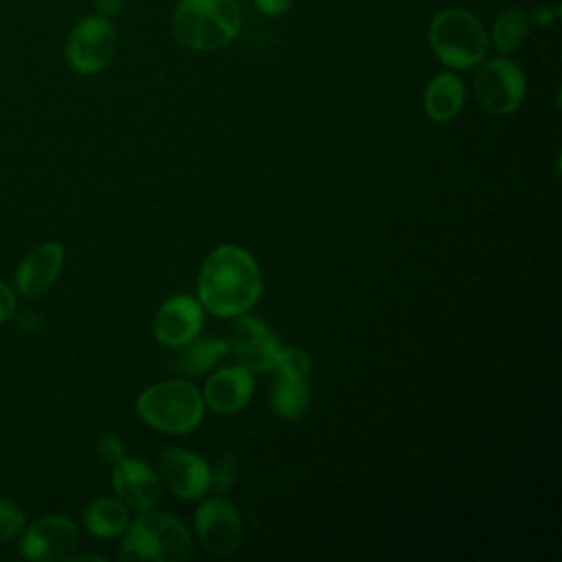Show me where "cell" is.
<instances>
[{
	"label": "cell",
	"instance_id": "7402d4cb",
	"mask_svg": "<svg viewBox=\"0 0 562 562\" xmlns=\"http://www.w3.org/2000/svg\"><path fill=\"white\" fill-rule=\"evenodd\" d=\"M22 527H24V512L9 501H0V542L18 536Z\"/></svg>",
	"mask_w": 562,
	"mask_h": 562
},
{
	"label": "cell",
	"instance_id": "9c48e42d",
	"mask_svg": "<svg viewBox=\"0 0 562 562\" xmlns=\"http://www.w3.org/2000/svg\"><path fill=\"white\" fill-rule=\"evenodd\" d=\"M193 527L200 544L217 555L233 553L244 536L235 505L224 496L204 501L193 516Z\"/></svg>",
	"mask_w": 562,
	"mask_h": 562
},
{
	"label": "cell",
	"instance_id": "83f0119b",
	"mask_svg": "<svg viewBox=\"0 0 562 562\" xmlns=\"http://www.w3.org/2000/svg\"><path fill=\"white\" fill-rule=\"evenodd\" d=\"M555 15H558V11H551L549 7H538V9L529 15V20H531L533 24H538V26H547V24H551V22L555 20Z\"/></svg>",
	"mask_w": 562,
	"mask_h": 562
},
{
	"label": "cell",
	"instance_id": "7a4b0ae2",
	"mask_svg": "<svg viewBox=\"0 0 562 562\" xmlns=\"http://www.w3.org/2000/svg\"><path fill=\"white\" fill-rule=\"evenodd\" d=\"M241 31L239 0H178L171 33L189 50L211 53L228 46Z\"/></svg>",
	"mask_w": 562,
	"mask_h": 562
},
{
	"label": "cell",
	"instance_id": "484cf974",
	"mask_svg": "<svg viewBox=\"0 0 562 562\" xmlns=\"http://www.w3.org/2000/svg\"><path fill=\"white\" fill-rule=\"evenodd\" d=\"M13 307H15L13 292L9 290L7 283L0 281V325H2L4 321H9V316L13 314Z\"/></svg>",
	"mask_w": 562,
	"mask_h": 562
},
{
	"label": "cell",
	"instance_id": "7c38bea8",
	"mask_svg": "<svg viewBox=\"0 0 562 562\" xmlns=\"http://www.w3.org/2000/svg\"><path fill=\"white\" fill-rule=\"evenodd\" d=\"M160 472L167 487L187 501L202 498L211 487L209 463L198 452L184 448H165L160 454Z\"/></svg>",
	"mask_w": 562,
	"mask_h": 562
},
{
	"label": "cell",
	"instance_id": "44dd1931",
	"mask_svg": "<svg viewBox=\"0 0 562 562\" xmlns=\"http://www.w3.org/2000/svg\"><path fill=\"white\" fill-rule=\"evenodd\" d=\"M274 369L283 378H294V380H305L310 373V358L303 349L299 347H281L277 356Z\"/></svg>",
	"mask_w": 562,
	"mask_h": 562
},
{
	"label": "cell",
	"instance_id": "e0dca14e",
	"mask_svg": "<svg viewBox=\"0 0 562 562\" xmlns=\"http://www.w3.org/2000/svg\"><path fill=\"white\" fill-rule=\"evenodd\" d=\"M180 351L173 358V364L178 371L187 375H200L209 371L213 364H217L228 353V340L226 338H193L187 345L178 347Z\"/></svg>",
	"mask_w": 562,
	"mask_h": 562
},
{
	"label": "cell",
	"instance_id": "cb8c5ba5",
	"mask_svg": "<svg viewBox=\"0 0 562 562\" xmlns=\"http://www.w3.org/2000/svg\"><path fill=\"white\" fill-rule=\"evenodd\" d=\"M99 452H101L103 461H108V463H112V465H114L119 459L125 457L123 443H121V439H119L114 432L101 435V439H99Z\"/></svg>",
	"mask_w": 562,
	"mask_h": 562
},
{
	"label": "cell",
	"instance_id": "ba28073f",
	"mask_svg": "<svg viewBox=\"0 0 562 562\" xmlns=\"http://www.w3.org/2000/svg\"><path fill=\"white\" fill-rule=\"evenodd\" d=\"M226 340L228 351H233L237 362L255 373L272 371L277 364V356L283 347L263 321L241 314L235 316Z\"/></svg>",
	"mask_w": 562,
	"mask_h": 562
},
{
	"label": "cell",
	"instance_id": "8992f818",
	"mask_svg": "<svg viewBox=\"0 0 562 562\" xmlns=\"http://www.w3.org/2000/svg\"><path fill=\"white\" fill-rule=\"evenodd\" d=\"M527 92L522 68L509 57H492L479 64L474 75V97L490 114H512L520 108Z\"/></svg>",
	"mask_w": 562,
	"mask_h": 562
},
{
	"label": "cell",
	"instance_id": "603a6c76",
	"mask_svg": "<svg viewBox=\"0 0 562 562\" xmlns=\"http://www.w3.org/2000/svg\"><path fill=\"white\" fill-rule=\"evenodd\" d=\"M237 476V461L233 454H222L211 470V485H215L217 492H226L233 487Z\"/></svg>",
	"mask_w": 562,
	"mask_h": 562
},
{
	"label": "cell",
	"instance_id": "ffe728a7",
	"mask_svg": "<svg viewBox=\"0 0 562 562\" xmlns=\"http://www.w3.org/2000/svg\"><path fill=\"white\" fill-rule=\"evenodd\" d=\"M272 411L281 419H296L305 413L307 402H310V389L305 380H294V378H283L279 375L277 384L272 386Z\"/></svg>",
	"mask_w": 562,
	"mask_h": 562
},
{
	"label": "cell",
	"instance_id": "30bf717a",
	"mask_svg": "<svg viewBox=\"0 0 562 562\" xmlns=\"http://www.w3.org/2000/svg\"><path fill=\"white\" fill-rule=\"evenodd\" d=\"M79 542L77 525L66 516H44L35 520L20 540V553L37 562L66 560Z\"/></svg>",
	"mask_w": 562,
	"mask_h": 562
},
{
	"label": "cell",
	"instance_id": "ac0fdd59",
	"mask_svg": "<svg viewBox=\"0 0 562 562\" xmlns=\"http://www.w3.org/2000/svg\"><path fill=\"white\" fill-rule=\"evenodd\" d=\"M529 15L522 9L516 7H507L503 11L496 13L492 29L487 31L490 35V44L501 53V55H509L514 50H518L527 35H529Z\"/></svg>",
	"mask_w": 562,
	"mask_h": 562
},
{
	"label": "cell",
	"instance_id": "6da1fadb",
	"mask_svg": "<svg viewBox=\"0 0 562 562\" xmlns=\"http://www.w3.org/2000/svg\"><path fill=\"white\" fill-rule=\"evenodd\" d=\"M261 288V270L255 257L235 244L211 250L198 274L200 303L220 318L246 314L257 303Z\"/></svg>",
	"mask_w": 562,
	"mask_h": 562
},
{
	"label": "cell",
	"instance_id": "9a60e30c",
	"mask_svg": "<svg viewBox=\"0 0 562 562\" xmlns=\"http://www.w3.org/2000/svg\"><path fill=\"white\" fill-rule=\"evenodd\" d=\"M64 248L59 241H44L33 248L18 266L15 285L26 296H37L46 292L61 272Z\"/></svg>",
	"mask_w": 562,
	"mask_h": 562
},
{
	"label": "cell",
	"instance_id": "2e32d148",
	"mask_svg": "<svg viewBox=\"0 0 562 562\" xmlns=\"http://www.w3.org/2000/svg\"><path fill=\"white\" fill-rule=\"evenodd\" d=\"M465 103V86L457 72H437L424 90V112L435 123L452 121Z\"/></svg>",
	"mask_w": 562,
	"mask_h": 562
},
{
	"label": "cell",
	"instance_id": "d4e9b609",
	"mask_svg": "<svg viewBox=\"0 0 562 562\" xmlns=\"http://www.w3.org/2000/svg\"><path fill=\"white\" fill-rule=\"evenodd\" d=\"M252 4L259 13L277 18V15H283L292 7V0H252Z\"/></svg>",
	"mask_w": 562,
	"mask_h": 562
},
{
	"label": "cell",
	"instance_id": "5b68a950",
	"mask_svg": "<svg viewBox=\"0 0 562 562\" xmlns=\"http://www.w3.org/2000/svg\"><path fill=\"white\" fill-rule=\"evenodd\" d=\"M138 417L167 435L191 432L204 415L200 391L187 380H165L147 386L136 400Z\"/></svg>",
	"mask_w": 562,
	"mask_h": 562
},
{
	"label": "cell",
	"instance_id": "5bb4252c",
	"mask_svg": "<svg viewBox=\"0 0 562 562\" xmlns=\"http://www.w3.org/2000/svg\"><path fill=\"white\" fill-rule=\"evenodd\" d=\"M252 386H255L252 371H248L241 364L224 367L211 373V378L204 384L202 400L206 406H211V411L220 415H228L246 406V402L252 395Z\"/></svg>",
	"mask_w": 562,
	"mask_h": 562
},
{
	"label": "cell",
	"instance_id": "52a82bcc",
	"mask_svg": "<svg viewBox=\"0 0 562 562\" xmlns=\"http://www.w3.org/2000/svg\"><path fill=\"white\" fill-rule=\"evenodd\" d=\"M116 48V31L110 18L99 13L81 18L68 33L64 57L79 75H97L103 70Z\"/></svg>",
	"mask_w": 562,
	"mask_h": 562
},
{
	"label": "cell",
	"instance_id": "3957f363",
	"mask_svg": "<svg viewBox=\"0 0 562 562\" xmlns=\"http://www.w3.org/2000/svg\"><path fill=\"white\" fill-rule=\"evenodd\" d=\"M428 44L435 57L450 70L479 66L490 50V35L479 15L463 7L437 11L428 24Z\"/></svg>",
	"mask_w": 562,
	"mask_h": 562
},
{
	"label": "cell",
	"instance_id": "8fae6325",
	"mask_svg": "<svg viewBox=\"0 0 562 562\" xmlns=\"http://www.w3.org/2000/svg\"><path fill=\"white\" fill-rule=\"evenodd\" d=\"M204 323L202 305L189 294H176L167 299L154 316V338L171 349H178L193 340Z\"/></svg>",
	"mask_w": 562,
	"mask_h": 562
},
{
	"label": "cell",
	"instance_id": "4316f807",
	"mask_svg": "<svg viewBox=\"0 0 562 562\" xmlns=\"http://www.w3.org/2000/svg\"><path fill=\"white\" fill-rule=\"evenodd\" d=\"M92 2H94V11H97L99 15L112 20L114 15H119V13L123 11V7H125L127 0H92Z\"/></svg>",
	"mask_w": 562,
	"mask_h": 562
},
{
	"label": "cell",
	"instance_id": "4fadbf2b",
	"mask_svg": "<svg viewBox=\"0 0 562 562\" xmlns=\"http://www.w3.org/2000/svg\"><path fill=\"white\" fill-rule=\"evenodd\" d=\"M112 485L119 498L138 512L151 509L160 501V481L156 472L138 459H119L112 470Z\"/></svg>",
	"mask_w": 562,
	"mask_h": 562
},
{
	"label": "cell",
	"instance_id": "d6986e66",
	"mask_svg": "<svg viewBox=\"0 0 562 562\" xmlns=\"http://www.w3.org/2000/svg\"><path fill=\"white\" fill-rule=\"evenodd\" d=\"M86 529L97 538H116L130 525V516L123 501L97 498L86 507Z\"/></svg>",
	"mask_w": 562,
	"mask_h": 562
},
{
	"label": "cell",
	"instance_id": "277c9868",
	"mask_svg": "<svg viewBox=\"0 0 562 562\" xmlns=\"http://www.w3.org/2000/svg\"><path fill=\"white\" fill-rule=\"evenodd\" d=\"M121 560L184 562L191 555V536L187 527L165 514L143 509L123 531Z\"/></svg>",
	"mask_w": 562,
	"mask_h": 562
}]
</instances>
